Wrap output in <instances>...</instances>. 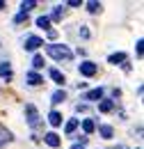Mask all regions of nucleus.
I'll return each mask as SVG.
<instances>
[{
    "mask_svg": "<svg viewBox=\"0 0 144 149\" xmlns=\"http://www.w3.org/2000/svg\"><path fill=\"white\" fill-rule=\"evenodd\" d=\"M32 67H35V69H44V57L35 55V57H32Z\"/></svg>",
    "mask_w": 144,
    "mask_h": 149,
    "instance_id": "aec40b11",
    "label": "nucleus"
},
{
    "mask_svg": "<svg viewBox=\"0 0 144 149\" xmlns=\"http://www.w3.org/2000/svg\"><path fill=\"white\" fill-rule=\"evenodd\" d=\"M112 108H114L112 101H101V103H98V110L101 112H112Z\"/></svg>",
    "mask_w": 144,
    "mask_h": 149,
    "instance_id": "ddd939ff",
    "label": "nucleus"
},
{
    "mask_svg": "<svg viewBox=\"0 0 144 149\" xmlns=\"http://www.w3.org/2000/svg\"><path fill=\"white\" fill-rule=\"evenodd\" d=\"M0 78H5V80H12V78H14V71H12V67H9L7 62L0 64Z\"/></svg>",
    "mask_w": 144,
    "mask_h": 149,
    "instance_id": "39448f33",
    "label": "nucleus"
},
{
    "mask_svg": "<svg viewBox=\"0 0 144 149\" xmlns=\"http://www.w3.org/2000/svg\"><path fill=\"white\" fill-rule=\"evenodd\" d=\"M62 14H64V12H62V7H55L53 14H51V19H53V21H60V19H62Z\"/></svg>",
    "mask_w": 144,
    "mask_h": 149,
    "instance_id": "4be33fe9",
    "label": "nucleus"
},
{
    "mask_svg": "<svg viewBox=\"0 0 144 149\" xmlns=\"http://www.w3.org/2000/svg\"><path fill=\"white\" fill-rule=\"evenodd\" d=\"M75 129H78V119H69V122H66V126H64L66 133H73Z\"/></svg>",
    "mask_w": 144,
    "mask_h": 149,
    "instance_id": "a211bd4d",
    "label": "nucleus"
},
{
    "mask_svg": "<svg viewBox=\"0 0 144 149\" xmlns=\"http://www.w3.org/2000/svg\"><path fill=\"white\" fill-rule=\"evenodd\" d=\"M80 37H82V39H89V30H87V28H85V25H82V28H80Z\"/></svg>",
    "mask_w": 144,
    "mask_h": 149,
    "instance_id": "393cba45",
    "label": "nucleus"
},
{
    "mask_svg": "<svg viewBox=\"0 0 144 149\" xmlns=\"http://www.w3.org/2000/svg\"><path fill=\"white\" fill-rule=\"evenodd\" d=\"M23 21H28V14H23V12H21V14L14 16V23H23Z\"/></svg>",
    "mask_w": 144,
    "mask_h": 149,
    "instance_id": "5701e85b",
    "label": "nucleus"
},
{
    "mask_svg": "<svg viewBox=\"0 0 144 149\" xmlns=\"http://www.w3.org/2000/svg\"><path fill=\"white\" fill-rule=\"evenodd\" d=\"M46 53L53 57V60H64V62H69L73 57L71 48L64 46V44H48V46H46Z\"/></svg>",
    "mask_w": 144,
    "mask_h": 149,
    "instance_id": "f257e3e1",
    "label": "nucleus"
},
{
    "mask_svg": "<svg viewBox=\"0 0 144 149\" xmlns=\"http://www.w3.org/2000/svg\"><path fill=\"white\" fill-rule=\"evenodd\" d=\"M57 37V30H53V28H48V39H55Z\"/></svg>",
    "mask_w": 144,
    "mask_h": 149,
    "instance_id": "a878e982",
    "label": "nucleus"
},
{
    "mask_svg": "<svg viewBox=\"0 0 144 149\" xmlns=\"http://www.w3.org/2000/svg\"><path fill=\"white\" fill-rule=\"evenodd\" d=\"M39 46H44V39H39V37H28L25 39V51H37Z\"/></svg>",
    "mask_w": 144,
    "mask_h": 149,
    "instance_id": "20e7f679",
    "label": "nucleus"
},
{
    "mask_svg": "<svg viewBox=\"0 0 144 149\" xmlns=\"http://www.w3.org/2000/svg\"><path fill=\"white\" fill-rule=\"evenodd\" d=\"M48 122H51V126H60V124H62V115H60L57 110H53L51 115H48Z\"/></svg>",
    "mask_w": 144,
    "mask_h": 149,
    "instance_id": "1a4fd4ad",
    "label": "nucleus"
},
{
    "mask_svg": "<svg viewBox=\"0 0 144 149\" xmlns=\"http://www.w3.org/2000/svg\"><path fill=\"white\" fill-rule=\"evenodd\" d=\"M25 115H28V124L35 129L37 124H39V112H37V108L32 106V103H28V106H25Z\"/></svg>",
    "mask_w": 144,
    "mask_h": 149,
    "instance_id": "f03ea898",
    "label": "nucleus"
},
{
    "mask_svg": "<svg viewBox=\"0 0 144 149\" xmlns=\"http://www.w3.org/2000/svg\"><path fill=\"white\" fill-rule=\"evenodd\" d=\"M112 149H124V147H112Z\"/></svg>",
    "mask_w": 144,
    "mask_h": 149,
    "instance_id": "c85d7f7f",
    "label": "nucleus"
},
{
    "mask_svg": "<svg viewBox=\"0 0 144 149\" xmlns=\"http://www.w3.org/2000/svg\"><path fill=\"white\" fill-rule=\"evenodd\" d=\"M78 69H80V74H82V76H87V78H89V76L96 74V69H98V67H96L94 62H82Z\"/></svg>",
    "mask_w": 144,
    "mask_h": 149,
    "instance_id": "7ed1b4c3",
    "label": "nucleus"
},
{
    "mask_svg": "<svg viewBox=\"0 0 144 149\" xmlns=\"http://www.w3.org/2000/svg\"><path fill=\"white\" fill-rule=\"evenodd\" d=\"M51 99H53V103H62V101L66 99V92H64V90H57V92H53Z\"/></svg>",
    "mask_w": 144,
    "mask_h": 149,
    "instance_id": "f8f14e48",
    "label": "nucleus"
},
{
    "mask_svg": "<svg viewBox=\"0 0 144 149\" xmlns=\"http://www.w3.org/2000/svg\"><path fill=\"white\" fill-rule=\"evenodd\" d=\"M0 9H5V2H2V0H0Z\"/></svg>",
    "mask_w": 144,
    "mask_h": 149,
    "instance_id": "bb28decb",
    "label": "nucleus"
},
{
    "mask_svg": "<svg viewBox=\"0 0 144 149\" xmlns=\"http://www.w3.org/2000/svg\"><path fill=\"white\" fill-rule=\"evenodd\" d=\"M101 96H103V90L98 87V90H91L85 94V101H101Z\"/></svg>",
    "mask_w": 144,
    "mask_h": 149,
    "instance_id": "0eeeda50",
    "label": "nucleus"
},
{
    "mask_svg": "<svg viewBox=\"0 0 144 149\" xmlns=\"http://www.w3.org/2000/svg\"><path fill=\"white\" fill-rule=\"evenodd\" d=\"M101 9H103L101 2H87V12H91V14H98Z\"/></svg>",
    "mask_w": 144,
    "mask_h": 149,
    "instance_id": "2eb2a0df",
    "label": "nucleus"
},
{
    "mask_svg": "<svg viewBox=\"0 0 144 149\" xmlns=\"http://www.w3.org/2000/svg\"><path fill=\"white\" fill-rule=\"evenodd\" d=\"M94 129H96V124H94V119H82V131L89 135V133H94Z\"/></svg>",
    "mask_w": 144,
    "mask_h": 149,
    "instance_id": "9b49d317",
    "label": "nucleus"
},
{
    "mask_svg": "<svg viewBox=\"0 0 144 149\" xmlns=\"http://www.w3.org/2000/svg\"><path fill=\"white\" fill-rule=\"evenodd\" d=\"M110 64H119V62H126V53H112V55L108 57Z\"/></svg>",
    "mask_w": 144,
    "mask_h": 149,
    "instance_id": "9d476101",
    "label": "nucleus"
},
{
    "mask_svg": "<svg viewBox=\"0 0 144 149\" xmlns=\"http://www.w3.org/2000/svg\"><path fill=\"white\" fill-rule=\"evenodd\" d=\"M32 7H37L35 0H23V2H21V9H23V14H28V9H32Z\"/></svg>",
    "mask_w": 144,
    "mask_h": 149,
    "instance_id": "dca6fc26",
    "label": "nucleus"
},
{
    "mask_svg": "<svg viewBox=\"0 0 144 149\" xmlns=\"http://www.w3.org/2000/svg\"><path fill=\"white\" fill-rule=\"evenodd\" d=\"M44 140H46V145H51V147H60V135H57V133H46Z\"/></svg>",
    "mask_w": 144,
    "mask_h": 149,
    "instance_id": "423d86ee",
    "label": "nucleus"
},
{
    "mask_svg": "<svg viewBox=\"0 0 144 149\" xmlns=\"http://www.w3.org/2000/svg\"><path fill=\"white\" fill-rule=\"evenodd\" d=\"M71 149H85V147H78V145H75V147H71Z\"/></svg>",
    "mask_w": 144,
    "mask_h": 149,
    "instance_id": "cd10ccee",
    "label": "nucleus"
},
{
    "mask_svg": "<svg viewBox=\"0 0 144 149\" xmlns=\"http://www.w3.org/2000/svg\"><path fill=\"white\" fill-rule=\"evenodd\" d=\"M142 53H144V41H142V39H137V55L142 57Z\"/></svg>",
    "mask_w": 144,
    "mask_h": 149,
    "instance_id": "b1692460",
    "label": "nucleus"
},
{
    "mask_svg": "<svg viewBox=\"0 0 144 149\" xmlns=\"http://www.w3.org/2000/svg\"><path fill=\"white\" fill-rule=\"evenodd\" d=\"M51 78H53L55 83H60V85L64 83V74H62V71H57V69H51Z\"/></svg>",
    "mask_w": 144,
    "mask_h": 149,
    "instance_id": "4468645a",
    "label": "nucleus"
},
{
    "mask_svg": "<svg viewBox=\"0 0 144 149\" xmlns=\"http://www.w3.org/2000/svg\"><path fill=\"white\" fill-rule=\"evenodd\" d=\"M12 140V133L7 129H0V145H5V142H9Z\"/></svg>",
    "mask_w": 144,
    "mask_h": 149,
    "instance_id": "f3484780",
    "label": "nucleus"
},
{
    "mask_svg": "<svg viewBox=\"0 0 144 149\" xmlns=\"http://www.w3.org/2000/svg\"><path fill=\"white\" fill-rule=\"evenodd\" d=\"M98 131H101V135H103V138H112V126H108V124H103Z\"/></svg>",
    "mask_w": 144,
    "mask_h": 149,
    "instance_id": "412c9836",
    "label": "nucleus"
},
{
    "mask_svg": "<svg viewBox=\"0 0 144 149\" xmlns=\"http://www.w3.org/2000/svg\"><path fill=\"white\" fill-rule=\"evenodd\" d=\"M37 25L48 30V25H51V19H48V16H39V19H37Z\"/></svg>",
    "mask_w": 144,
    "mask_h": 149,
    "instance_id": "6ab92c4d",
    "label": "nucleus"
},
{
    "mask_svg": "<svg viewBox=\"0 0 144 149\" xmlns=\"http://www.w3.org/2000/svg\"><path fill=\"white\" fill-rule=\"evenodd\" d=\"M28 83H30L32 87H37V85H41V83H44V78L37 74V71H30V74H28Z\"/></svg>",
    "mask_w": 144,
    "mask_h": 149,
    "instance_id": "6e6552de",
    "label": "nucleus"
}]
</instances>
